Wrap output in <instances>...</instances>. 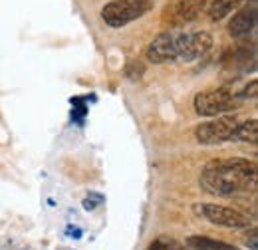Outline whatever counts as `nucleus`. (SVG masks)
<instances>
[{
  "instance_id": "obj_1",
  "label": "nucleus",
  "mask_w": 258,
  "mask_h": 250,
  "mask_svg": "<svg viewBox=\"0 0 258 250\" xmlns=\"http://www.w3.org/2000/svg\"><path fill=\"white\" fill-rule=\"evenodd\" d=\"M258 181L256 163L250 159H215L201 173V187L215 197H232L236 193H254Z\"/></svg>"
},
{
  "instance_id": "obj_2",
  "label": "nucleus",
  "mask_w": 258,
  "mask_h": 250,
  "mask_svg": "<svg viewBox=\"0 0 258 250\" xmlns=\"http://www.w3.org/2000/svg\"><path fill=\"white\" fill-rule=\"evenodd\" d=\"M153 10V0H111L101 8V20L111 28H123Z\"/></svg>"
},
{
  "instance_id": "obj_3",
  "label": "nucleus",
  "mask_w": 258,
  "mask_h": 250,
  "mask_svg": "<svg viewBox=\"0 0 258 250\" xmlns=\"http://www.w3.org/2000/svg\"><path fill=\"white\" fill-rule=\"evenodd\" d=\"M195 111L203 117H217L225 115L228 111L236 109L238 105V95L228 88H217L209 92H201L193 101Z\"/></svg>"
},
{
  "instance_id": "obj_4",
  "label": "nucleus",
  "mask_w": 258,
  "mask_h": 250,
  "mask_svg": "<svg viewBox=\"0 0 258 250\" xmlns=\"http://www.w3.org/2000/svg\"><path fill=\"white\" fill-rule=\"evenodd\" d=\"M238 123H240V119L234 113L217 115V117H211L205 123L197 125L195 137H197V141L201 145H221V143L232 139L234 129H236Z\"/></svg>"
},
{
  "instance_id": "obj_5",
  "label": "nucleus",
  "mask_w": 258,
  "mask_h": 250,
  "mask_svg": "<svg viewBox=\"0 0 258 250\" xmlns=\"http://www.w3.org/2000/svg\"><path fill=\"white\" fill-rule=\"evenodd\" d=\"M213 48V36L207 30L175 32L177 62H195L205 58Z\"/></svg>"
},
{
  "instance_id": "obj_6",
  "label": "nucleus",
  "mask_w": 258,
  "mask_h": 250,
  "mask_svg": "<svg viewBox=\"0 0 258 250\" xmlns=\"http://www.w3.org/2000/svg\"><path fill=\"white\" fill-rule=\"evenodd\" d=\"M197 207H199V215H203L215 226H223V228H248L250 226V219L236 209H228V207L213 205V203H205Z\"/></svg>"
},
{
  "instance_id": "obj_7",
  "label": "nucleus",
  "mask_w": 258,
  "mask_h": 250,
  "mask_svg": "<svg viewBox=\"0 0 258 250\" xmlns=\"http://www.w3.org/2000/svg\"><path fill=\"white\" fill-rule=\"evenodd\" d=\"M209 0H173L163 12V22L171 26H183L195 22L207 8Z\"/></svg>"
},
{
  "instance_id": "obj_8",
  "label": "nucleus",
  "mask_w": 258,
  "mask_h": 250,
  "mask_svg": "<svg viewBox=\"0 0 258 250\" xmlns=\"http://www.w3.org/2000/svg\"><path fill=\"white\" fill-rule=\"evenodd\" d=\"M147 60L151 64H173L177 62V50H175V32H161L151 40L145 52Z\"/></svg>"
},
{
  "instance_id": "obj_9",
  "label": "nucleus",
  "mask_w": 258,
  "mask_h": 250,
  "mask_svg": "<svg viewBox=\"0 0 258 250\" xmlns=\"http://www.w3.org/2000/svg\"><path fill=\"white\" fill-rule=\"evenodd\" d=\"M254 26H256V2L250 0V4L236 10V14L230 18L228 34L232 38H242V36H248L254 30Z\"/></svg>"
},
{
  "instance_id": "obj_10",
  "label": "nucleus",
  "mask_w": 258,
  "mask_h": 250,
  "mask_svg": "<svg viewBox=\"0 0 258 250\" xmlns=\"http://www.w3.org/2000/svg\"><path fill=\"white\" fill-rule=\"evenodd\" d=\"M187 244L193 250H240L238 246H232L228 242H221V240H215L211 236H189L187 238Z\"/></svg>"
},
{
  "instance_id": "obj_11",
  "label": "nucleus",
  "mask_w": 258,
  "mask_h": 250,
  "mask_svg": "<svg viewBox=\"0 0 258 250\" xmlns=\"http://www.w3.org/2000/svg\"><path fill=\"white\" fill-rule=\"evenodd\" d=\"M234 141H242V143H250V145H256L258 141V121L256 119H246V121H240L234 129V135H232Z\"/></svg>"
},
{
  "instance_id": "obj_12",
  "label": "nucleus",
  "mask_w": 258,
  "mask_h": 250,
  "mask_svg": "<svg viewBox=\"0 0 258 250\" xmlns=\"http://www.w3.org/2000/svg\"><path fill=\"white\" fill-rule=\"evenodd\" d=\"M242 0H213V4L209 6V16L213 22L223 20L225 16H228L232 10H236L240 6Z\"/></svg>"
},
{
  "instance_id": "obj_13",
  "label": "nucleus",
  "mask_w": 258,
  "mask_h": 250,
  "mask_svg": "<svg viewBox=\"0 0 258 250\" xmlns=\"http://www.w3.org/2000/svg\"><path fill=\"white\" fill-rule=\"evenodd\" d=\"M147 250H187V248H185L183 242H179V240L173 238V236H157V238L147 246Z\"/></svg>"
}]
</instances>
